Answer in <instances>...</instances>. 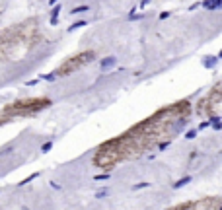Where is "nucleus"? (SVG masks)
<instances>
[{
    "instance_id": "obj_2",
    "label": "nucleus",
    "mask_w": 222,
    "mask_h": 210,
    "mask_svg": "<svg viewBox=\"0 0 222 210\" xmlns=\"http://www.w3.org/2000/svg\"><path fill=\"white\" fill-rule=\"evenodd\" d=\"M43 43L35 22H24L0 31V64L22 60Z\"/></svg>"
},
{
    "instance_id": "obj_5",
    "label": "nucleus",
    "mask_w": 222,
    "mask_h": 210,
    "mask_svg": "<svg viewBox=\"0 0 222 210\" xmlns=\"http://www.w3.org/2000/svg\"><path fill=\"white\" fill-rule=\"evenodd\" d=\"M96 60V52L92 49H86V51H80L76 52V55L68 56L61 62L59 66H57L55 74L57 76H70V74H76V72H80L82 68H86L90 62Z\"/></svg>"
},
{
    "instance_id": "obj_6",
    "label": "nucleus",
    "mask_w": 222,
    "mask_h": 210,
    "mask_svg": "<svg viewBox=\"0 0 222 210\" xmlns=\"http://www.w3.org/2000/svg\"><path fill=\"white\" fill-rule=\"evenodd\" d=\"M168 210H222V197H201L173 204Z\"/></svg>"
},
{
    "instance_id": "obj_7",
    "label": "nucleus",
    "mask_w": 222,
    "mask_h": 210,
    "mask_svg": "<svg viewBox=\"0 0 222 210\" xmlns=\"http://www.w3.org/2000/svg\"><path fill=\"white\" fill-rule=\"evenodd\" d=\"M218 2H220V0H209V2H205V6H207V8H214V6H218Z\"/></svg>"
},
{
    "instance_id": "obj_3",
    "label": "nucleus",
    "mask_w": 222,
    "mask_h": 210,
    "mask_svg": "<svg viewBox=\"0 0 222 210\" xmlns=\"http://www.w3.org/2000/svg\"><path fill=\"white\" fill-rule=\"evenodd\" d=\"M53 101L47 96H31V97H20L14 99L6 105H2L0 109V127L8 123H14L18 119H29L39 115L41 111L49 109Z\"/></svg>"
},
{
    "instance_id": "obj_1",
    "label": "nucleus",
    "mask_w": 222,
    "mask_h": 210,
    "mask_svg": "<svg viewBox=\"0 0 222 210\" xmlns=\"http://www.w3.org/2000/svg\"><path fill=\"white\" fill-rule=\"evenodd\" d=\"M193 111L195 107L189 99H177L173 103L162 105L152 115L135 123L121 134L103 140L94 150V167L111 171L121 164L139 160L154 150H160L189 125Z\"/></svg>"
},
{
    "instance_id": "obj_4",
    "label": "nucleus",
    "mask_w": 222,
    "mask_h": 210,
    "mask_svg": "<svg viewBox=\"0 0 222 210\" xmlns=\"http://www.w3.org/2000/svg\"><path fill=\"white\" fill-rule=\"evenodd\" d=\"M195 113L201 119H214L222 115V78L197 101Z\"/></svg>"
}]
</instances>
